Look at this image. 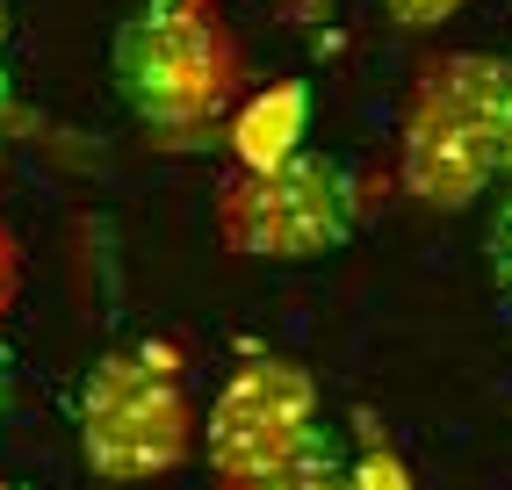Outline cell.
<instances>
[{"mask_svg": "<svg viewBox=\"0 0 512 490\" xmlns=\"http://www.w3.org/2000/svg\"><path fill=\"white\" fill-rule=\"evenodd\" d=\"M109 65L130 116L174 145L217 130L246 94V51H238L231 22L202 0H145L116 29Z\"/></svg>", "mask_w": 512, "mask_h": 490, "instance_id": "1", "label": "cell"}, {"mask_svg": "<svg viewBox=\"0 0 512 490\" xmlns=\"http://www.w3.org/2000/svg\"><path fill=\"white\" fill-rule=\"evenodd\" d=\"M505 80L512 65L491 51H455L419 73L412 109H404V145H397V181L419 209H469L505 173L498 166Z\"/></svg>", "mask_w": 512, "mask_h": 490, "instance_id": "2", "label": "cell"}, {"mask_svg": "<svg viewBox=\"0 0 512 490\" xmlns=\"http://www.w3.org/2000/svg\"><path fill=\"white\" fill-rule=\"evenodd\" d=\"M195 447L188 354L174 339H138L109 354L80 390V454L101 483H152Z\"/></svg>", "mask_w": 512, "mask_h": 490, "instance_id": "3", "label": "cell"}, {"mask_svg": "<svg viewBox=\"0 0 512 490\" xmlns=\"http://www.w3.org/2000/svg\"><path fill=\"white\" fill-rule=\"evenodd\" d=\"M361 224V181L325 152H296L275 173H238L217 195V238L238 260H325Z\"/></svg>", "mask_w": 512, "mask_h": 490, "instance_id": "4", "label": "cell"}, {"mask_svg": "<svg viewBox=\"0 0 512 490\" xmlns=\"http://www.w3.org/2000/svg\"><path fill=\"white\" fill-rule=\"evenodd\" d=\"M318 426L325 418H318L311 368H296L282 354H253L217 390L210 418H202V454H210V469H217V490L260 483L267 469H282Z\"/></svg>", "mask_w": 512, "mask_h": 490, "instance_id": "5", "label": "cell"}, {"mask_svg": "<svg viewBox=\"0 0 512 490\" xmlns=\"http://www.w3.org/2000/svg\"><path fill=\"white\" fill-rule=\"evenodd\" d=\"M224 123H231L238 173H275L296 152H311L303 145V137H311V87L303 80H267L260 94H238V109Z\"/></svg>", "mask_w": 512, "mask_h": 490, "instance_id": "6", "label": "cell"}, {"mask_svg": "<svg viewBox=\"0 0 512 490\" xmlns=\"http://www.w3.org/2000/svg\"><path fill=\"white\" fill-rule=\"evenodd\" d=\"M354 483V454L332 440V426H318L282 469H267L260 483H238V490H347Z\"/></svg>", "mask_w": 512, "mask_h": 490, "instance_id": "7", "label": "cell"}, {"mask_svg": "<svg viewBox=\"0 0 512 490\" xmlns=\"http://www.w3.org/2000/svg\"><path fill=\"white\" fill-rule=\"evenodd\" d=\"M354 490H412V476H404V462H397L383 440H361V454H354Z\"/></svg>", "mask_w": 512, "mask_h": 490, "instance_id": "8", "label": "cell"}, {"mask_svg": "<svg viewBox=\"0 0 512 490\" xmlns=\"http://www.w3.org/2000/svg\"><path fill=\"white\" fill-rule=\"evenodd\" d=\"M484 253H491V282L512 296V188L498 195V217H491V238H484Z\"/></svg>", "mask_w": 512, "mask_h": 490, "instance_id": "9", "label": "cell"}, {"mask_svg": "<svg viewBox=\"0 0 512 490\" xmlns=\"http://www.w3.org/2000/svg\"><path fill=\"white\" fill-rule=\"evenodd\" d=\"M383 8H390L397 29H440V22L462 8V0H383Z\"/></svg>", "mask_w": 512, "mask_h": 490, "instance_id": "10", "label": "cell"}, {"mask_svg": "<svg viewBox=\"0 0 512 490\" xmlns=\"http://www.w3.org/2000/svg\"><path fill=\"white\" fill-rule=\"evenodd\" d=\"M15 289H22V245H15V231H8V224H0V318H8Z\"/></svg>", "mask_w": 512, "mask_h": 490, "instance_id": "11", "label": "cell"}, {"mask_svg": "<svg viewBox=\"0 0 512 490\" xmlns=\"http://www.w3.org/2000/svg\"><path fill=\"white\" fill-rule=\"evenodd\" d=\"M0 116H8V0H0Z\"/></svg>", "mask_w": 512, "mask_h": 490, "instance_id": "12", "label": "cell"}, {"mask_svg": "<svg viewBox=\"0 0 512 490\" xmlns=\"http://www.w3.org/2000/svg\"><path fill=\"white\" fill-rule=\"evenodd\" d=\"M498 166L512 173V80H505V130H498Z\"/></svg>", "mask_w": 512, "mask_h": 490, "instance_id": "13", "label": "cell"}, {"mask_svg": "<svg viewBox=\"0 0 512 490\" xmlns=\"http://www.w3.org/2000/svg\"><path fill=\"white\" fill-rule=\"evenodd\" d=\"M8 390H15V361H8V346H0V404H8Z\"/></svg>", "mask_w": 512, "mask_h": 490, "instance_id": "14", "label": "cell"}, {"mask_svg": "<svg viewBox=\"0 0 512 490\" xmlns=\"http://www.w3.org/2000/svg\"><path fill=\"white\" fill-rule=\"evenodd\" d=\"M202 8H224V0H202Z\"/></svg>", "mask_w": 512, "mask_h": 490, "instance_id": "15", "label": "cell"}, {"mask_svg": "<svg viewBox=\"0 0 512 490\" xmlns=\"http://www.w3.org/2000/svg\"><path fill=\"white\" fill-rule=\"evenodd\" d=\"M0 490H15V483H0Z\"/></svg>", "mask_w": 512, "mask_h": 490, "instance_id": "16", "label": "cell"}, {"mask_svg": "<svg viewBox=\"0 0 512 490\" xmlns=\"http://www.w3.org/2000/svg\"><path fill=\"white\" fill-rule=\"evenodd\" d=\"M347 490H354V483H347Z\"/></svg>", "mask_w": 512, "mask_h": 490, "instance_id": "17", "label": "cell"}]
</instances>
